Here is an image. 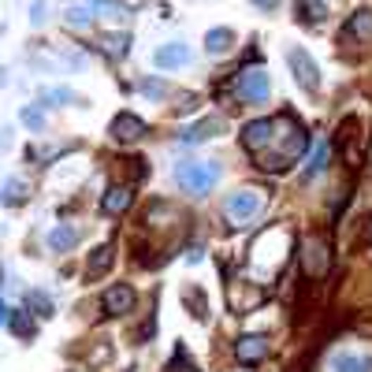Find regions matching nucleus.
I'll return each mask as SVG.
<instances>
[{
	"instance_id": "nucleus-1",
	"label": "nucleus",
	"mask_w": 372,
	"mask_h": 372,
	"mask_svg": "<svg viewBox=\"0 0 372 372\" xmlns=\"http://www.w3.org/2000/svg\"><path fill=\"white\" fill-rule=\"evenodd\" d=\"M287 63H290L294 82H298L302 89H309V93L321 89V68H316V60H313L305 49H287Z\"/></svg>"
},
{
	"instance_id": "nucleus-2",
	"label": "nucleus",
	"mask_w": 372,
	"mask_h": 372,
	"mask_svg": "<svg viewBox=\"0 0 372 372\" xmlns=\"http://www.w3.org/2000/svg\"><path fill=\"white\" fill-rule=\"evenodd\" d=\"M275 135H279V123H275V119H254V123L242 127V149L254 153V156H261L264 145L275 142Z\"/></svg>"
},
{
	"instance_id": "nucleus-3",
	"label": "nucleus",
	"mask_w": 372,
	"mask_h": 372,
	"mask_svg": "<svg viewBox=\"0 0 372 372\" xmlns=\"http://www.w3.org/2000/svg\"><path fill=\"white\" fill-rule=\"evenodd\" d=\"M238 97L246 104L268 101V71L264 68H242L238 71Z\"/></svg>"
},
{
	"instance_id": "nucleus-4",
	"label": "nucleus",
	"mask_w": 372,
	"mask_h": 372,
	"mask_svg": "<svg viewBox=\"0 0 372 372\" xmlns=\"http://www.w3.org/2000/svg\"><path fill=\"white\" fill-rule=\"evenodd\" d=\"M175 179L186 194H209V186L216 182V164H182Z\"/></svg>"
},
{
	"instance_id": "nucleus-5",
	"label": "nucleus",
	"mask_w": 372,
	"mask_h": 372,
	"mask_svg": "<svg viewBox=\"0 0 372 372\" xmlns=\"http://www.w3.org/2000/svg\"><path fill=\"white\" fill-rule=\"evenodd\" d=\"M261 209H264V194H261V190H238V194L228 197V220H231V223L254 220Z\"/></svg>"
},
{
	"instance_id": "nucleus-6",
	"label": "nucleus",
	"mask_w": 372,
	"mask_h": 372,
	"mask_svg": "<svg viewBox=\"0 0 372 372\" xmlns=\"http://www.w3.org/2000/svg\"><path fill=\"white\" fill-rule=\"evenodd\" d=\"M268 339L264 335H242L238 339V347H235V354H238V361L242 365H261L264 357H268Z\"/></svg>"
},
{
	"instance_id": "nucleus-7",
	"label": "nucleus",
	"mask_w": 372,
	"mask_h": 372,
	"mask_svg": "<svg viewBox=\"0 0 372 372\" xmlns=\"http://www.w3.org/2000/svg\"><path fill=\"white\" fill-rule=\"evenodd\" d=\"M142 135H145V123H142L135 112H119L112 119V138L116 142H138Z\"/></svg>"
},
{
	"instance_id": "nucleus-8",
	"label": "nucleus",
	"mask_w": 372,
	"mask_h": 372,
	"mask_svg": "<svg viewBox=\"0 0 372 372\" xmlns=\"http://www.w3.org/2000/svg\"><path fill=\"white\" fill-rule=\"evenodd\" d=\"M186 60H190V52H186L182 42H171V45H164V49L153 52V63H156L161 71H175V68H182Z\"/></svg>"
},
{
	"instance_id": "nucleus-9",
	"label": "nucleus",
	"mask_w": 372,
	"mask_h": 372,
	"mask_svg": "<svg viewBox=\"0 0 372 372\" xmlns=\"http://www.w3.org/2000/svg\"><path fill=\"white\" fill-rule=\"evenodd\" d=\"M302 261H305V272H309V275H324L328 272V246L321 242V238H309Z\"/></svg>"
},
{
	"instance_id": "nucleus-10",
	"label": "nucleus",
	"mask_w": 372,
	"mask_h": 372,
	"mask_svg": "<svg viewBox=\"0 0 372 372\" xmlns=\"http://www.w3.org/2000/svg\"><path fill=\"white\" fill-rule=\"evenodd\" d=\"M331 372H372V357L339 350L335 357H331Z\"/></svg>"
},
{
	"instance_id": "nucleus-11",
	"label": "nucleus",
	"mask_w": 372,
	"mask_h": 372,
	"mask_svg": "<svg viewBox=\"0 0 372 372\" xmlns=\"http://www.w3.org/2000/svg\"><path fill=\"white\" fill-rule=\"evenodd\" d=\"M130 305H135V290H130V287H123V283H119V287H112L108 294H104V309H108L112 316H123V313L130 309Z\"/></svg>"
},
{
	"instance_id": "nucleus-12",
	"label": "nucleus",
	"mask_w": 372,
	"mask_h": 372,
	"mask_svg": "<svg viewBox=\"0 0 372 372\" xmlns=\"http://www.w3.org/2000/svg\"><path fill=\"white\" fill-rule=\"evenodd\" d=\"M231 45H235V30H228V26L205 34V52L209 56H223V52H231Z\"/></svg>"
},
{
	"instance_id": "nucleus-13",
	"label": "nucleus",
	"mask_w": 372,
	"mask_h": 372,
	"mask_svg": "<svg viewBox=\"0 0 372 372\" xmlns=\"http://www.w3.org/2000/svg\"><path fill=\"white\" fill-rule=\"evenodd\" d=\"M127 205H130V186H112V190L104 194V202H101V209L108 212V216L127 212Z\"/></svg>"
},
{
	"instance_id": "nucleus-14",
	"label": "nucleus",
	"mask_w": 372,
	"mask_h": 372,
	"mask_svg": "<svg viewBox=\"0 0 372 372\" xmlns=\"http://www.w3.org/2000/svg\"><path fill=\"white\" fill-rule=\"evenodd\" d=\"M216 130H220V119H216V116H209V119H202V123H190L179 138H182V142H205V138L216 135Z\"/></svg>"
},
{
	"instance_id": "nucleus-15",
	"label": "nucleus",
	"mask_w": 372,
	"mask_h": 372,
	"mask_svg": "<svg viewBox=\"0 0 372 372\" xmlns=\"http://www.w3.org/2000/svg\"><path fill=\"white\" fill-rule=\"evenodd\" d=\"M328 16V8H324V0H298V19L302 23H309V26H321Z\"/></svg>"
},
{
	"instance_id": "nucleus-16",
	"label": "nucleus",
	"mask_w": 372,
	"mask_h": 372,
	"mask_svg": "<svg viewBox=\"0 0 372 372\" xmlns=\"http://www.w3.org/2000/svg\"><path fill=\"white\" fill-rule=\"evenodd\" d=\"M347 34H357L361 42H368L372 37V11H357V16L350 19V26H347Z\"/></svg>"
},
{
	"instance_id": "nucleus-17",
	"label": "nucleus",
	"mask_w": 372,
	"mask_h": 372,
	"mask_svg": "<svg viewBox=\"0 0 372 372\" xmlns=\"http://www.w3.org/2000/svg\"><path fill=\"white\" fill-rule=\"evenodd\" d=\"M328 168V145L321 142L313 149V156H309V168H305V179H313V175H321V171Z\"/></svg>"
},
{
	"instance_id": "nucleus-18",
	"label": "nucleus",
	"mask_w": 372,
	"mask_h": 372,
	"mask_svg": "<svg viewBox=\"0 0 372 372\" xmlns=\"http://www.w3.org/2000/svg\"><path fill=\"white\" fill-rule=\"evenodd\" d=\"M52 246H56V249H68V246H75V231H68V228L52 231Z\"/></svg>"
},
{
	"instance_id": "nucleus-19",
	"label": "nucleus",
	"mask_w": 372,
	"mask_h": 372,
	"mask_svg": "<svg viewBox=\"0 0 372 372\" xmlns=\"http://www.w3.org/2000/svg\"><path fill=\"white\" fill-rule=\"evenodd\" d=\"M97 254H101V257H93V261H89V272H104V268L112 264V249H108V246L97 249Z\"/></svg>"
},
{
	"instance_id": "nucleus-20",
	"label": "nucleus",
	"mask_w": 372,
	"mask_h": 372,
	"mask_svg": "<svg viewBox=\"0 0 372 372\" xmlns=\"http://www.w3.org/2000/svg\"><path fill=\"white\" fill-rule=\"evenodd\" d=\"M142 89L149 93V97H164V93H168V86H164V82H145Z\"/></svg>"
},
{
	"instance_id": "nucleus-21",
	"label": "nucleus",
	"mask_w": 372,
	"mask_h": 372,
	"mask_svg": "<svg viewBox=\"0 0 372 372\" xmlns=\"http://www.w3.org/2000/svg\"><path fill=\"white\" fill-rule=\"evenodd\" d=\"M254 4H257V8H264V11H275L279 0H254Z\"/></svg>"
},
{
	"instance_id": "nucleus-22",
	"label": "nucleus",
	"mask_w": 372,
	"mask_h": 372,
	"mask_svg": "<svg viewBox=\"0 0 372 372\" xmlns=\"http://www.w3.org/2000/svg\"><path fill=\"white\" fill-rule=\"evenodd\" d=\"M179 372H194V368H179Z\"/></svg>"
}]
</instances>
